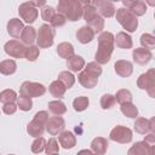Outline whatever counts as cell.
I'll use <instances>...</instances> for the list:
<instances>
[{
    "label": "cell",
    "instance_id": "obj_1",
    "mask_svg": "<svg viewBox=\"0 0 155 155\" xmlns=\"http://www.w3.org/2000/svg\"><path fill=\"white\" fill-rule=\"evenodd\" d=\"M114 35L110 31H102L98 36V47L94 54V59L98 64H107L114 51Z\"/></svg>",
    "mask_w": 155,
    "mask_h": 155
},
{
    "label": "cell",
    "instance_id": "obj_2",
    "mask_svg": "<svg viewBox=\"0 0 155 155\" xmlns=\"http://www.w3.org/2000/svg\"><path fill=\"white\" fill-rule=\"evenodd\" d=\"M82 8L79 0H58L57 5V11L70 22H76L82 17Z\"/></svg>",
    "mask_w": 155,
    "mask_h": 155
},
{
    "label": "cell",
    "instance_id": "obj_3",
    "mask_svg": "<svg viewBox=\"0 0 155 155\" xmlns=\"http://www.w3.org/2000/svg\"><path fill=\"white\" fill-rule=\"evenodd\" d=\"M114 16H115L117 23L124 29H126V31L133 33V31L137 30V28H138V19H137V16H134L131 10H128L126 7H120V8H117L115 11Z\"/></svg>",
    "mask_w": 155,
    "mask_h": 155
},
{
    "label": "cell",
    "instance_id": "obj_4",
    "mask_svg": "<svg viewBox=\"0 0 155 155\" xmlns=\"http://www.w3.org/2000/svg\"><path fill=\"white\" fill-rule=\"evenodd\" d=\"M48 120V113L46 110H40L38 111L33 120L27 125V132L31 137H40L44 134L46 130V122Z\"/></svg>",
    "mask_w": 155,
    "mask_h": 155
},
{
    "label": "cell",
    "instance_id": "obj_5",
    "mask_svg": "<svg viewBox=\"0 0 155 155\" xmlns=\"http://www.w3.org/2000/svg\"><path fill=\"white\" fill-rule=\"evenodd\" d=\"M54 40V29L50 24L40 25L39 30L36 31V44L40 48H48L53 45Z\"/></svg>",
    "mask_w": 155,
    "mask_h": 155
},
{
    "label": "cell",
    "instance_id": "obj_6",
    "mask_svg": "<svg viewBox=\"0 0 155 155\" xmlns=\"http://www.w3.org/2000/svg\"><path fill=\"white\" fill-rule=\"evenodd\" d=\"M137 86L140 90H145L150 97H155V70L149 69L137 79Z\"/></svg>",
    "mask_w": 155,
    "mask_h": 155
},
{
    "label": "cell",
    "instance_id": "obj_7",
    "mask_svg": "<svg viewBox=\"0 0 155 155\" xmlns=\"http://www.w3.org/2000/svg\"><path fill=\"white\" fill-rule=\"evenodd\" d=\"M46 87L42 84L34 82V81H24L19 87V94L29 97V98H36L45 94Z\"/></svg>",
    "mask_w": 155,
    "mask_h": 155
},
{
    "label": "cell",
    "instance_id": "obj_8",
    "mask_svg": "<svg viewBox=\"0 0 155 155\" xmlns=\"http://www.w3.org/2000/svg\"><path fill=\"white\" fill-rule=\"evenodd\" d=\"M132 131L131 128L126 127V126H122V125H117L115 126L111 131H110V134H109V138L116 143H120V144H127L132 140Z\"/></svg>",
    "mask_w": 155,
    "mask_h": 155
},
{
    "label": "cell",
    "instance_id": "obj_9",
    "mask_svg": "<svg viewBox=\"0 0 155 155\" xmlns=\"http://www.w3.org/2000/svg\"><path fill=\"white\" fill-rule=\"evenodd\" d=\"M18 13H19V17L29 24L34 23L39 16V11L36 10V7L30 1L21 4L18 7Z\"/></svg>",
    "mask_w": 155,
    "mask_h": 155
},
{
    "label": "cell",
    "instance_id": "obj_10",
    "mask_svg": "<svg viewBox=\"0 0 155 155\" xmlns=\"http://www.w3.org/2000/svg\"><path fill=\"white\" fill-rule=\"evenodd\" d=\"M4 50H5L6 54H8L12 58H22L24 56L25 46L22 41H18V40L13 39V40H10L5 44Z\"/></svg>",
    "mask_w": 155,
    "mask_h": 155
},
{
    "label": "cell",
    "instance_id": "obj_11",
    "mask_svg": "<svg viewBox=\"0 0 155 155\" xmlns=\"http://www.w3.org/2000/svg\"><path fill=\"white\" fill-rule=\"evenodd\" d=\"M65 127V121L61 115H54L48 117L47 122H46V131L51 134V136H57L59 134Z\"/></svg>",
    "mask_w": 155,
    "mask_h": 155
},
{
    "label": "cell",
    "instance_id": "obj_12",
    "mask_svg": "<svg viewBox=\"0 0 155 155\" xmlns=\"http://www.w3.org/2000/svg\"><path fill=\"white\" fill-rule=\"evenodd\" d=\"M154 122H155L154 117L150 119V120H148L145 117H136L133 128L139 134H147L149 132H154L155 131V124Z\"/></svg>",
    "mask_w": 155,
    "mask_h": 155
},
{
    "label": "cell",
    "instance_id": "obj_13",
    "mask_svg": "<svg viewBox=\"0 0 155 155\" xmlns=\"http://www.w3.org/2000/svg\"><path fill=\"white\" fill-rule=\"evenodd\" d=\"M132 58H133L134 63H137L139 65H144L153 58V53L149 48L138 47V48H134L132 51Z\"/></svg>",
    "mask_w": 155,
    "mask_h": 155
},
{
    "label": "cell",
    "instance_id": "obj_14",
    "mask_svg": "<svg viewBox=\"0 0 155 155\" xmlns=\"http://www.w3.org/2000/svg\"><path fill=\"white\" fill-rule=\"evenodd\" d=\"M78 80L81 84V86H84L85 88H93L98 82V76L84 69V70H80L78 75Z\"/></svg>",
    "mask_w": 155,
    "mask_h": 155
},
{
    "label": "cell",
    "instance_id": "obj_15",
    "mask_svg": "<svg viewBox=\"0 0 155 155\" xmlns=\"http://www.w3.org/2000/svg\"><path fill=\"white\" fill-rule=\"evenodd\" d=\"M114 69H115V73L121 76V78H128L132 75V71H133V65L131 62L128 61H125V59H120V61H116L115 64H114Z\"/></svg>",
    "mask_w": 155,
    "mask_h": 155
},
{
    "label": "cell",
    "instance_id": "obj_16",
    "mask_svg": "<svg viewBox=\"0 0 155 155\" xmlns=\"http://www.w3.org/2000/svg\"><path fill=\"white\" fill-rule=\"evenodd\" d=\"M58 142L64 149H71L76 145V136L70 131H62L58 136Z\"/></svg>",
    "mask_w": 155,
    "mask_h": 155
},
{
    "label": "cell",
    "instance_id": "obj_17",
    "mask_svg": "<svg viewBox=\"0 0 155 155\" xmlns=\"http://www.w3.org/2000/svg\"><path fill=\"white\" fill-rule=\"evenodd\" d=\"M94 34L96 33L93 31V29L90 25H84L80 29H78V31H76V39H78L79 42H81V44L85 45V44L91 42L94 39Z\"/></svg>",
    "mask_w": 155,
    "mask_h": 155
},
{
    "label": "cell",
    "instance_id": "obj_18",
    "mask_svg": "<svg viewBox=\"0 0 155 155\" xmlns=\"http://www.w3.org/2000/svg\"><path fill=\"white\" fill-rule=\"evenodd\" d=\"M114 44H116L119 48H124V50H130L133 46L131 35L125 31H120L116 34V36H114Z\"/></svg>",
    "mask_w": 155,
    "mask_h": 155
},
{
    "label": "cell",
    "instance_id": "obj_19",
    "mask_svg": "<svg viewBox=\"0 0 155 155\" xmlns=\"http://www.w3.org/2000/svg\"><path fill=\"white\" fill-rule=\"evenodd\" d=\"M154 153V150L144 142V140H142V142H136L130 149H128V151H127V154L128 155H151Z\"/></svg>",
    "mask_w": 155,
    "mask_h": 155
},
{
    "label": "cell",
    "instance_id": "obj_20",
    "mask_svg": "<svg viewBox=\"0 0 155 155\" xmlns=\"http://www.w3.org/2000/svg\"><path fill=\"white\" fill-rule=\"evenodd\" d=\"M23 28H24L23 22L19 18H11L7 22V33L10 34V36H12L15 39H18L21 36Z\"/></svg>",
    "mask_w": 155,
    "mask_h": 155
},
{
    "label": "cell",
    "instance_id": "obj_21",
    "mask_svg": "<svg viewBox=\"0 0 155 155\" xmlns=\"http://www.w3.org/2000/svg\"><path fill=\"white\" fill-rule=\"evenodd\" d=\"M108 140L103 137H96L92 142H91V150L93 154H97V155H103L107 153L108 150Z\"/></svg>",
    "mask_w": 155,
    "mask_h": 155
},
{
    "label": "cell",
    "instance_id": "obj_22",
    "mask_svg": "<svg viewBox=\"0 0 155 155\" xmlns=\"http://www.w3.org/2000/svg\"><path fill=\"white\" fill-rule=\"evenodd\" d=\"M97 8H98V13H99L103 18H104V17H105V18L113 17V16L115 15V11H116V8H115L113 1H110V0H102L101 4L97 6Z\"/></svg>",
    "mask_w": 155,
    "mask_h": 155
},
{
    "label": "cell",
    "instance_id": "obj_23",
    "mask_svg": "<svg viewBox=\"0 0 155 155\" xmlns=\"http://www.w3.org/2000/svg\"><path fill=\"white\" fill-rule=\"evenodd\" d=\"M67 67H68L69 70H71L74 73H78V71H80V70L84 69V67H85V59L81 56L73 54V56H70L67 59Z\"/></svg>",
    "mask_w": 155,
    "mask_h": 155
},
{
    "label": "cell",
    "instance_id": "obj_24",
    "mask_svg": "<svg viewBox=\"0 0 155 155\" xmlns=\"http://www.w3.org/2000/svg\"><path fill=\"white\" fill-rule=\"evenodd\" d=\"M21 41L24 45H33L34 41L36 40V30L35 28H33L31 25H27L23 28L22 33H21Z\"/></svg>",
    "mask_w": 155,
    "mask_h": 155
},
{
    "label": "cell",
    "instance_id": "obj_25",
    "mask_svg": "<svg viewBox=\"0 0 155 155\" xmlns=\"http://www.w3.org/2000/svg\"><path fill=\"white\" fill-rule=\"evenodd\" d=\"M48 91H50V93L53 97H56V98L59 99V98H62L64 96V93L67 91V87L57 79V80H54V81L51 82V85L48 86Z\"/></svg>",
    "mask_w": 155,
    "mask_h": 155
},
{
    "label": "cell",
    "instance_id": "obj_26",
    "mask_svg": "<svg viewBox=\"0 0 155 155\" xmlns=\"http://www.w3.org/2000/svg\"><path fill=\"white\" fill-rule=\"evenodd\" d=\"M57 53L61 58L68 59L70 56L74 54V46L70 42H61L57 46Z\"/></svg>",
    "mask_w": 155,
    "mask_h": 155
},
{
    "label": "cell",
    "instance_id": "obj_27",
    "mask_svg": "<svg viewBox=\"0 0 155 155\" xmlns=\"http://www.w3.org/2000/svg\"><path fill=\"white\" fill-rule=\"evenodd\" d=\"M47 107H48V110H50L53 115H63V114L67 113V107H65V104H64L62 101H59V99L48 102Z\"/></svg>",
    "mask_w": 155,
    "mask_h": 155
},
{
    "label": "cell",
    "instance_id": "obj_28",
    "mask_svg": "<svg viewBox=\"0 0 155 155\" xmlns=\"http://www.w3.org/2000/svg\"><path fill=\"white\" fill-rule=\"evenodd\" d=\"M17 70V63L13 59H5L0 62V73L2 75H12Z\"/></svg>",
    "mask_w": 155,
    "mask_h": 155
},
{
    "label": "cell",
    "instance_id": "obj_29",
    "mask_svg": "<svg viewBox=\"0 0 155 155\" xmlns=\"http://www.w3.org/2000/svg\"><path fill=\"white\" fill-rule=\"evenodd\" d=\"M121 113L130 117V119H136L138 116V108L132 103V102H127V103H122L120 107Z\"/></svg>",
    "mask_w": 155,
    "mask_h": 155
},
{
    "label": "cell",
    "instance_id": "obj_30",
    "mask_svg": "<svg viewBox=\"0 0 155 155\" xmlns=\"http://www.w3.org/2000/svg\"><path fill=\"white\" fill-rule=\"evenodd\" d=\"M87 25H90V27L93 29L94 33H102L103 29H104V18H103L99 13H97V15L87 23Z\"/></svg>",
    "mask_w": 155,
    "mask_h": 155
},
{
    "label": "cell",
    "instance_id": "obj_31",
    "mask_svg": "<svg viewBox=\"0 0 155 155\" xmlns=\"http://www.w3.org/2000/svg\"><path fill=\"white\" fill-rule=\"evenodd\" d=\"M58 80L67 87V90L70 88V87H73V85L75 84V76L73 75V73H70L68 70L61 71L59 75H58Z\"/></svg>",
    "mask_w": 155,
    "mask_h": 155
},
{
    "label": "cell",
    "instance_id": "obj_32",
    "mask_svg": "<svg viewBox=\"0 0 155 155\" xmlns=\"http://www.w3.org/2000/svg\"><path fill=\"white\" fill-rule=\"evenodd\" d=\"M88 104H90V101H88V97H86V96L76 97L73 101V108H74L75 111H84V110H86Z\"/></svg>",
    "mask_w": 155,
    "mask_h": 155
},
{
    "label": "cell",
    "instance_id": "obj_33",
    "mask_svg": "<svg viewBox=\"0 0 155 155\" xmlns=\"http://www.w3.org/2000/svg\"><path fill=\"white\" fill-rule=\"evenodd\" d=\"M39 54H40V50H39V47L38 46H35V45H29L28 47H25V50H24V58L25 59H28L29 62H34V61H36V58L39 57Z\"/></svg>",
    "mask_w": 155,
    "mask_h": 155
},
{
    "label": "cell",
    "instance_id": "obj_34",
    "mask_svg": "<svg viewBox=\"0 0 155 155\" xmlns=\"http://www.w3.org/2000/svg\"><path fill=\"white\" fill-rule=\"evenodd\" d=\"M132 93L128 91V90H126V88H121V90H119L117 92H116V94H115V101L117 102V103H120V104H122V103H127V102H132Z\"/></svg>",
    "mask_w": 155,
    "mask_h": 155
},
{
    "label": "cell",
    "instance_id": "obj_35",
    "mask_svg": "<svg viewBox=\"0 0 155 155\" xmlns=\"http://www.w3.org/2000/svg\"><path fill=\"white\" fill-rule=\"evenodd\" d=\"M17 107L23 111H29L33 108L31 98L19 94V97H17Z\"/></svg>",
    "mask_w": 155,
    "mask_h": 155
},
{
    "label": "cell",
    "instance_id": "obj_36",
    "mask_svg": "<svg viewBox=\"0 0 155 155\" xmlns=\"http://www.w3.org/2000/svg\"><path fill=\"white\" fill-rule=\"evenodd\" d=\"M116 101H115V96L110 94V93H105L101 97V107L102 109L107 110V109H111L115 105Z\"/></svg>",
    "mask_w": 155,
    "mask_h": 155
},
{
    "label": "cell",
    "instance_id": "obj_37",
    "mask_svg": "<svg viewBox=\"0 0 155 155\" xmlns=\"http://www.w3.org/2000/svg\"><path fill=\"white\" fill-rule=\"evenodd\" d=\"M17 99V93H16V91H13V90H10V88H7V90H4V91H1L0 92V102L1 103H11V102H15Z\"/></svg>",
    "mask_w": 155,
    "mask_h": 155
},
{
    "label": "cell",
    "instance_id": "obj_38",
    "mask_svg": "<svg viewBox=\"0 0 155 155\" xmlns=\"http://www.w3.org/2000/svg\"><path fill=\"white\" fill-rule=\"evenodd\" d=\"M140 44H142V47L153 50V48H155V36L151 35V34H149V33L142 34V36H140Z\"/></svg>",
    "mask_w": 155,
    "mask_h": 155
},
{
    "label": "cell",
    "instance_id": "obj_39",
    "mask_svg": "<svg viewBox=\"0 0 155 155\" xmlns=\"http://www.w3.org/2000/svg\"><path fill=\"white\" fill-rule=\"evenodd\" d=\"M45 144H46L45 138L42 136H40V137H36V139L31 143L30 149H31V151L34 154H39V153H41V151L45 150Z\"/></svg>",
    "mask_w": 155,
    "mask_h": 155
},
{
    "label": "cell",
    "instance_id": "obj_40",
    "mask_svg": "<svg viewBox=\"0 0 155 155\" xmlns=\"http://www.w3.org/2000/svg\"><path fill=\"white\" fill-rule=\"evenodd\" d=\"M45 151L46 154H57L59 151L58 142L56 138H50L45 144Z\"/></svg>",
    "mask_w": 155,
    "mask_h": 155
},
{
    "label": "cell",
    "instance_id": "obj_41",
    "mask_svg": "<svg viewBox=\"0 0 155 155\" xmlns=\"http://www.w3.org/2000/svg\"><path fill=\"white\" fill-rule=\"evenodd\" d=\"M131 11H132V13H133L134 16H137V17L143 16V15H145V12H147V4H145L144 1H142V0H138V1L134 4V6L131 8Z\"/></svg>",
    "mask_w": 155,
    "mask_h": 155
},
{
    "label": "cell",
    "instance_id": "obj_42",
    "mask_svg": "<svg viewBox=\"0 0 155 155\" xmlns=\"http://www.w3.org/2000/svg\"><path fill=\"white\" fill-rule=\"evenodd\" d=\"M67 22V18L62 15V13H54V16L52 17V19L50 21V25L52 28H59V27H63Z\"/></svg>",
    "mask_w": 155,
    "mask_h": 155
},
{
    "label": "cell",
    "instance_id": "obj_43",
    "mask_svg": "<svg viewBox=\"0 0 155 155\" xmlns=\"http://www.w3.org/2000/svg\"><path fill=\"white\" fill-rule=\"evenodd\" d=\"M84 69L87 70V71H90V73H92V74H94V75L98 76V78H99V75L102 74L101 64H98L97 62H90V63H87V64L84 67Z\"/></svg>",
    "mask_w": 155,
    "mask_h": 155
},
{
    "label": "cell",
    "instance_id": "obj_44",
    "mask_svg": "<svg viewBox=\"0 0 155 155\" xmlns=\"http://www.w3.org/2000/svg\"><path fill=\"white\" fill-rule=\"evenodd\" d=\"M54 8L52 6H44L41 10V18L46 22H50L52 19V17L54 16Z\"/></svg>",
    "mask_w": 155,
    "mask_h": 155
},
{
    "label": "cell",
    "instance_id": "obj_45",
    "mask_svg": "<svg viewBox=\"0 0 155 155\" xmlns=\"http://www.w3.org/2000/svg\"><path fill=\"white\" fill-rule=\"evenodd\" d=\"M17 104H15V102H11V103H5L4 107H2V111L6 114V115H12L16 113L17 110Z\"/></svg>",
    "mask_w": 155,
    "mask_h": 155
},
{
    "label": "cell",
    "instance_id": "obj_46",
    "mask_svg": "<svg viewBox=\"0 0 155 155\" xmlns=\"http://www.w3.org/2000/svg\"><path fill=\"white\" fill-rule=\"evenodd\" d=\"M144 142L154 150V149H155V134H154V132L147 133V136H145V138H144Z\"/></svg>",
    "mask_w": 155,
    "mask_h": 155
},
{
    "label": "cell",
    "instance_id": "obj_47",
    "mask_svg": "<svg viewBox=\"0 0 155 155\" xmlns=\"http://www.w3.org/2000/svg\"><path fill=\"white\" fill-rule=\"evenodd\" d=\"M138 0H121V2L124 4V6L126 7V8H128V10H131L133 6H134V4L137 2Z\"/></svg>",
    "mask_w": 155,
    "mask_h": 155
},
{
    "label": "cell",
    "instance_id": "obj_48",
    "mask_svg": "<svg viewBox=\"0 0 155 155\" xmlns=\"http://www.w3.org/2000/svg\"><path fill=\"white\" fill-rule=\"evenodd\" d=\"M35 7H44L47 0H29Z\"/></svg>",
    "mask_w": 155,
    "mask_h": 155
},
{
    "label": "cell",
    "instance_id": "obj_49",
    "mask_svg": "<svg viewBox=\"0 0 155 155\" xmlns=\"http://www.w3.org/2000/svg\"><path fill=\"white\" fill-rule=\"evenodd\" d=\"M101 1H102V0H90V5H92L93 7L97 8V6L101 4Z\"/></svg>",
    "mask_w": 155,
    "mask_h": 155
},
{
    "label": "cell",
    "instance_id": "obj_50",
    "mask_svg": "<svg viewBox=\"0 0 155 155\" xmlns=\"http://www.w3.org/2000/svg\"><path fill=\"white\" fill-rule=\"evenodd\" d=\"M79 2L81 4V6H86V5H90V0H79Z\"/></svg>",
    "mask_w": 155,
    "mask_h": 155
},
{
    "label": "cell",
    "instance_id": "obj_51",
    "mask_svg": "<svg viewBox=\"0 0 155 155\" xmlns=\"http://www.w3.org/2000/svg\"><path fill=\"white\" fill-rule=\"evenodd\" d=\"M145 1H147V4H148L149 6H151V7L155 6V0H145Z\"/></svg>",
    "mask_w": 155,
    "mask_h": 155
},
{
    "label": "cell",
    "instance_id": "obj_52",
    "mask_svg": "<svg viewBox=\"0 0 155 155\" xmlns=\"http://www.w3.org/2000/svg\"><path fill=\"white\" fill-rule=\"evenodd\" d=\"M110 1H113V2H117V1H121V0H110Z\"/></svg>",
    "mask_w": 155,
    "mask_h": 155
}]
</instances>
